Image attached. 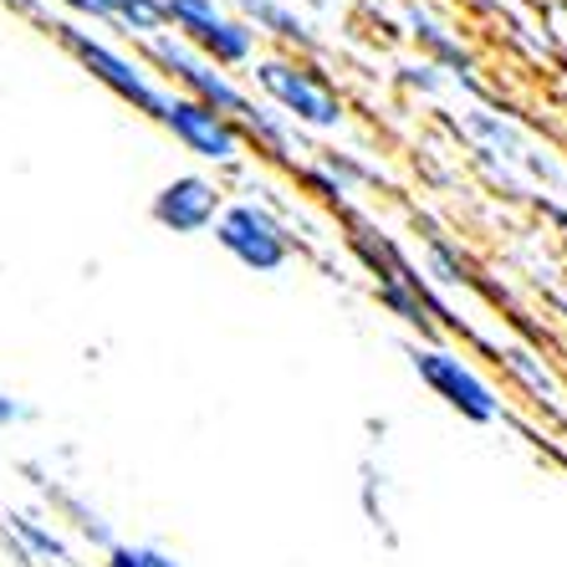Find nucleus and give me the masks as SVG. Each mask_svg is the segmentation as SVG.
I'll list each match as a JSON object with an SVG mask.
<instances>
[{"label":"nucleus","instance_id":"nucleus-3","mask_svg":"<svg viewBox=\"0 0 567 567\" xmlns=\"http://www.w3.org/2000/svg\"><path fill=\"white\" fill-rule=\"evenodd\" d=\"M164 31L185 41L189 52L215 62L220 72L256 62V27H246L236 11H225L220 0H164Z\"/></svg>","mask_w":567,"mask_h":567},{"label":"nucleus","instance_id":"nucleus-17","mask_svg":"<svg viewBox=\"0 0 567 567\" xmlns=\"http://www.w3.org/2000/svg\"><path fill=\"white\" fill-rule=\"evenodd\" d=\"M6 11H16V16H27V21H37V27H52V6L47 0H0Z\"/></svg>","mask_w":567,"mask_h":567},{"label":"nucleus","instance_id":"nucleus-9","mask_svg":"<svg viewBox=\"0 0 567 567\" xmlns=\"http://www.w3.org/2000/svg\"><path fill=\"white\" fill-rule=\"evenodd\" d=\"M0 537L11 542V553L27 567L31 563H56V567L72 563V547H66V537L56 532V522H47V516H37V512H21V506H6V512H0Z\"/></svg>","mask_w":567,"mask_h":567},{"label":"nucleus","instance_id":"nucleus-2","mask_svg":"<svg viewBox=\"0 0 567 567\" xmlns=\"http://www.w3.org/2000/svg\"><path fill=\"white\" fill-rule=\"evenodd\" d=\"M56 41H62L66 52L78 56L87 72H93L97 82H103L107 93L118 97V103H128L133 113H144V118H158L164 113V103H169V87L154 78V66L144 62V56H128L123 47H113V41H103L97 31L78 27V21H66V16H52Z\"/></svg>","mask_w":567,"mask_h":567},{"label":"nucleus","instance_id":"nucleus-15","mask_svg":"<svg viewBox=\"0 0 567 567\" xmlns=\"http://www.w3.org/2000/svg\"><path fill=\"white\" fill-rule=\"evenodd\" d=\"M103 567H185V563H174V553L154 547V542H113L103 553Z\"/></svg>","mask_w":567,"mask_h":567},{"label":"nucleus","instance_id":"nucleus-8","mask_svg":"<svg viewBox=\"0 0 567 567\" xmlns=\"http://www.w3.org/2000/svg\"><path fill=\"white\" fill-rule=\"evenodd\" d=\"M225 210V189L210 174H174L169 185H158V195L148 199L154 225H164L169 236H205Z\"/></svg>","mask_w":567,"mask_h":567},{"label":"nucleus","instance_id":"nucleus-5","mask_svg":"<svg viewBox=\"0 0 567 567\" xmlns=\"http://www.w3.org/2000/svg\"><path fill=\"white\" fill-rule=\"evenodd\" d=\"M410 363H414V373H420L424 389H430L445 410L461 414V420H471V424H502L506 420V399L471 369V358L465 353L440 348V343H414Z\"/></svg>","mask_w":567,"mask_h":567},{"label":"nucleus","instance_id":"nucleus-11","mask_svg":"<svg viewBox=\"0 0 567 567\" xmlns=\"http://www.w3.org/2000/svg\"><path fill=\"white\" fill-rule=\"evenodd\" d=\"M240 11V21L246 27H256V37H277V41H291V47H317L312 41V27H307L302 16L291 11L287 0H230Z\"/></svg>","mask_w":567,"mask_h":567},{"label":"nucleus","instance_id":"nucleus-13","mask_svg":"<svg viewBox=\"0 0 567 567\" xmlns=\"http://www.w3.org/2000/svg\"><path fill=\"white\" fill-rule=\"evenodd\" d=\"M240 133H246V144H256V148H266V154H277V158H291V123L281 118L277 107H261L256 103L246 118H240Z\"/></svg>","mask_w":567,"mask_h":567},{"label":"nucleus","instance_id":"nucleus-16","mask_svg":"<svg viewBox=\"0 0 567 567\" xmlns=\"http://www.w3.org/2000/svg\"><path fill=\"white\" fill-rule=\"evenodd\" d=\"M399 82L414 87V93H440V87H445V78H440L435 62H404L399 66Z\"/></svg>","mask_w":567,"mask_h":567},{"label":"nucleus","instance_id":"nucleus-19","mask_svg":"<svg viewBox=\"0 0 567 567\" xmlns=\"http://www.w3.org/2000/svg\"><path fill=\"white\" fill-rule=\"evenodd\" d=\"M31 420V404H21L16 394H0V430H11V424H27Z\"/></svg>","mask_w":567,"mask_h":567},{"label":"nucleus","instance_id":"nucleus-18","mask_svg":"<svg viewBox=\"0 0 567 567\" xmlns=\"http://www.w3.org/2000/svg\"><path fill=\"white\" fill-rule=\"evenodd\" d=\"M506 363H512L516 373H527V383H532V389H537V394H553V379H547V369H537V363H532L527 353H512V358H506Z\"/></svg>","mask_w":567,"mask_h":567},{"label":"nucleus","instance_id":"nucleus-6","mask_svg":"<svg viewBox=\"0 0 567 567\" xmlns=\"http://www.w3.org/2000/svg\"><path fill=\"white\" fill-rule=\"evenodd\" d=\"M210 230H215V246H220L230 261L246 266V271H256V277H271V271H281V266L297 256L291 230L266 210L261 199H230Z\"/></svg>","mask_w":567,"mask_h":567},{"label":"nucleus","instance_id":"nucleus-10","mask_svg":"<svg viewBox=\"0 0 567 567\" xmlns=\"http://www.w3.org/2000/svg\"><path fill=\"white\" fill-rule=\"evenodd\" d=\"M87 21L118 27L133 41H148L164 31V0H87Z\"/></svg>","mask_w":567,"mask_h":567},{"label":"nucleus","instance_id":"nucleus-4","mask_svg":"<svg viewBox=\"0 0 567 567\" xmlns=\"http://www.w3.org/2000/svg\"><path fill=\"white\" fill-rule=\"evenodd\" d=\"M144 62L158 66V72L169 78L164 87H174V93H185V97H195V103L215 107V113H225L230 123H240L256 107V97L246 93L230 72H220L215 62H205L199 52H189L185 41H174L169 31H158V37L144 41ZM158 72H154V78H158Z\"/></svg>","mask_w":567,"mask_h":567},{"label":"nucleus","instance_id":"nucleus-12","mask_svg":"<svg viewBox=\"0 0 567 567\" xmlns=\"http://www.w3.org/2000/svg\"><path fill=\"white\" fill-rule=\"evenodd\" d=\"M307 179H312L317 189L328 199H343V195H353V189H369L379 174L373 169H363L358 158H348V154H322V158H312L307 164Z\"/></svg>","mask_w":567,"mask_h":567},{"label":"nucleus","instance_id":"nucleus-20","mask_svg":"<svg viewBox=\"0 0 567 567\" xmlns=\"http://www.w3.org/2000/svg\"><path fill=\"white\" fill-rule=\"evenodd\" d=\"M0 542H6V537H0Z\"/></svg>","mask_w":567,"mask_h":567},{"label":"nucleus","instance_id":"nucleus-7","mask_svg":"<svg viewBox=\"0 0 567 567\" xmlns=\"http://www.w3.org/2000/svg\"><path fill=\"white\" fill-rule=\"evenodd\" d=\"M154 123L169 133L185 154L205 158V164H215V169H240V164H246V154H251V144H246L240 123H230L225 113L195 103V97L174 93V87H169V103H164V113H158Z\"/></svg>","mask_w":567,"mask_h":567},{"label":"nucleus","instance_id":"nucleus-1","mask_svg":"<svg viewBox=\"0 0 567 567\" xmlns=\"http://www.w3.org/2000/svg\"><path fill=\"white\" fill-rule=\"evenodd\" d=\"M251 78L266 93V103L277 107L291 128L338 133L348 123L343 93H338L328 72L317 62H307V56H256Z\"/></svg>","mask_w":567,"mask_h":567},{"label":"nucleus","instance_id":"nucleus-14","mask_svg":"<svg viewBox=\"0 0 567 567\" xmlns=\"http://www.w3.org/2000/svg\"><path fill=\"white\" fill-rule=\"evenodd\" d=\"M410 27H414V37H420L424 47H430V52H435L450 72H455V78H471V56H465V47L455 37H445V27H435L424 11H410Z\"/></svg>","mask_w":567,"mask_h":567}]
</instances>
